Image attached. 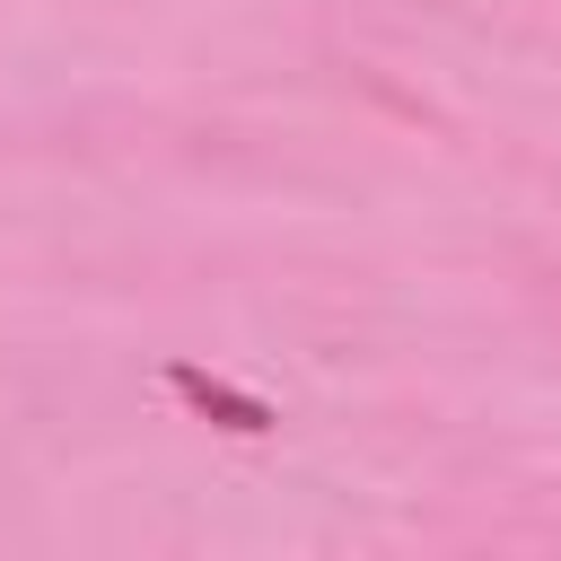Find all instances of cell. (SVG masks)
Masks as SVG:
<instances>
[{
    "label": "cell",
    "mask_w": 561,
    "mask_h": 561,
    "mask_svg": "<svg viewBox=\"0 0 561 561\" xmlns=\"http://www.w3.org/2000/svg\"><path fill=\"white\" fill-rule=\"evenodd\" d=\"M167 386L210 421V430H237V438H263V430H280V412L263 403V394H245V386H228V377H210L202 359H167Z\"/></svg>",
    "instance_id": "1"
}]
</instances>
